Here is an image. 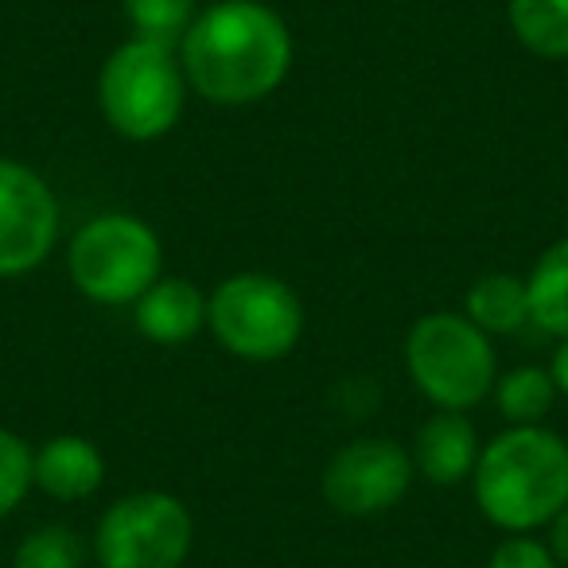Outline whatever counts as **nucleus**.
Returning <instances> with one entry per match:
<instances>
[{
	"label": "nucleus",
	"instance_id": "nucleus-19",
	"mask_svg": "<svg viewBox=\"0 0 568 568\" xmlns=\"http://www.w3.org/2000/svg\"><path fill=\"white\" fill-rule=\"evenodd\" d=\"M36 487V452L17 433L0 428V518H9Z\"/></svg>",
	"mask_w": 568,
	"mask_h": 568
},
{
	"label": "nucleus",
	"instance_id": "nucleus-8",
	"mask_svg": "<svg viewBox=\"0 0 568 568\" xmlns=\"http://www.w3.org/2000/svg\"><path fill=\"white\" fill-rule=\"evenodd\" d=\"M59 237V199L40 172L0 156V276L43 265Z\"/></svg>",
	"mask_w": 568,
	"mask_h": 568
},
{
	"label": "nucleus",
	"instance_id": "nucleus-4",
	"mask_svg": "<svg viewBox=\"0 0 568 568\" xmlns=\"http://www.w3.org/2000/svg\"><path fill=\"white\" fill-rule=\"evenodd\" d=\"M405 366L420 394L452 413L479 405L498 378L487 332L456 312H433L413 324L405 339Z\"/></svg>",
	"mask_w": 568,
	"mask_h": 568
},
{
	"label": "nucleus",
	"instance_id": "nucleus-5",
	"mask_svg": "<svg viewBox=\"0 0 568 568\" xmlns=\"http://www.w3.org/2000/svg\"><path fill=\"white\" fill-rule=\"evenodd\" d=\"M160 237L136 214H98L71 237V281L94 304H129L141 301L160 281Z\"/></svg>",
	"mask_w": 568,
	"mask_h": 568
},
{
	"label": "nucleus",
	"instance_id": "nucleus-16",
	"mask_svg": "<svg viewBox=\"0 0 568 568\" xmlns=\"http://www.w3.org/2000/svg\"><path fill=\"white\" fill-rule=\"evenodd\" d=\"M552 397H557V382H552V374L541 371V366H518V371L503 374L495 389L498 413H503L514 428L537 425V420L552 409Z\"/></svg>",
	"mask_w": 568,
	"mask_h": 568
},
{
	"label": "nucleus",
	"instance_id": "nucleus-17",
	"mask_svg": "<svg viewBox=\"0 0 568 568\" xmlns=\"http://www.w3.org/2000/svg\"><path fill=\"white\" fill-rule=\"evenodd\" d=\"M121 4L141 40H156L168 48H180L191 20L199 17L195 0H121Z\"/></svg>",
	"mask_w": 568,
	"mask_h": 568
},
{
	"label": "nucleus",
	"instance_id": "nucleus-14",
	"mask_svg": "<svg viewBox=\"0 0 568 568\" xmlns=\"http://www.w3.org/2000/svg\"><path fill=\"white\" fill-rule=\"evenodd\" d=\"M529 293V320L541 332L568 339V237L552 242L537 257L534 273L526 281Z\"/></svg>",
	"mask_w": 568,
	"mask_h": 568
},
{
	"label": "nucleus",
	"instance_id": "nucleus-10",
	"mask_svg": "<svg viewBox=\"0 0 568 568\" xmlns=\"http://www.w3.org/2000/svg\"><path fill=\"white\" fill-rule=\"evenodd\" d=\"M136 332L160 347H180L206 327V296L183 276H160L136 301Z\"/></svg>",
	"mask_w": 568,
	"mask_h": 568
},
{
	"label": "nucleus",
	"instance_id": "nucleus-22",
	"mask_svg": "<svg viewBox=\"0 0 568 568\" xmlns=\"http://www.w3.org/2000/svg\"><path fill=\"white\" fill-rule=\"evenodd\" d=\"M549 374H552V382H557V389L568 397V339L557 347V355H552V366H549Z\"/></svg>",
	"mask_w": 568,
	"mask_h": 568
},
{
	"label": "nucleus",
	"instance_id": "nucleus-15",
	"mask_svg": "<svg viewBox=\"0 0 568 568\" xmlns=\"http://www.w3.org/2000/svg\"><path fill=\"white\" fill-rule=\"evenodd\" d=\"M510 28L534 55L568 59V0H510Z\"/></svg>",
	"mask_w": 568,
	"mask_h": 568
},
{
	"label": "nucleus",
	"instance_id": "nucleus-12",
	"mask_svg": "<svg viewBox=\"0 0 568 568\" xmlns=\"http://www.w3.org/2000/svg\"><path fill=\"white\" fill-rule=\"evenodd\" d=\"M479 464V436L464 413H436L417 433V467L428 483H464Z\"/></svg>",
	"mask_w": 568,
	"mask_h": 568
},
{
	"label": "nucleus",
	"instance_id": "nucleus-11",
	"mask_svg": "<svg viewBox=\"0 0 568 568\" xmlns=\"http://www.w3.org/2000/svg\"><path fill=\"white\" fill-rule=\"evenodd\" d=\"M105 479V459L87 436H51L36 452V487L59 503L90 498Z\"/></svg>",
	"mask_w": 568,
	"mask_h": 568
},
{
	"label": "nucleus",
	"instance_id": "nucleus-18",
	"mask_svg": "<svg viewBox=\"0 0 568 568\" xmlns=\"http://www.w3.org/2000/svg\"><path fill=\"white\" fill-rule=\"evenodd\" d=\"M87 565V549H82L79 534L67 526H40L17 545L12 568H82Z\"/></svg>",
	"mask_w": 568,
	"mask_h": 568
},
{
	"label": "nucleus",
	"instance_id": "nucleus-20",
	"mask_svg": "<svg viewBox=\"0 0 568 568\" xmlns=\"http://www.w3.org/2000/svg\"><path fill=\"white\" fill-rule=\"evenodd\" d=\"M487 568H557V557L549 552V545L518 534V537H506V541L495 545Z\"/></svg>",
	"mask_w": 568,
	"mask_h": 568
},
{
	"label": "nucleus",
	"instance_id": "nucleus-13",
	"mask_svg": "<svg viewBox=\"0 0 568 568\" xmlns=\"http://www.w3.org/2000/svg\"><path fill=\"white\" fill-rule=\"evenodd\" d=\"M464 316L487 335H510L529 324V293L526 281L514 273H490L471 284Z\"/></svg>",
	"mask_w": 568,
	"mask_h": 568
},
{
	"label": "nucleus",
	"instance_id": "nucleus-1",
	"mask_svg": "<svg viewBox=\"0 0 568 568\" xmlns=\"http://www.w3.org/2000/svg\"><path fill=\"white\" fill-rule=\"evenodd\" d=\"M180 63L199 98L250 105L284 82L293 67V36L261 0H214L180 40Z\"/></svg>",
	"mask_w": 568,
	"mask_h": 568
},
{
	"label": "nucleus",
	"instance_id": "nucleus-2",
	"mask_svg": "<svg viewBox=\"0 0 568 568\" xmlns=\"http://www.w3.org/2000/svg\"><path fill=\"white\" fill-rule=\"evenodd\" d=\"M471 475L479 510L510 534H529L568 506V444L541 425L495 436Z\"/></svg>",
	"mask_w": 568,
	"mask_h": 568
},
{
	"label": "nucleus",
	"instance_id": "nucleus-3",
	"mask_svg": "<svg viewBox=\"0 0 568 568\" xmlns=\"http://www.w3.org/2000/svg\"><path fill=\"white\" fill-rule=\"evenodd\" d=\"M187 98L180 51L156 40H125L98 74V102L125 141H156L180 121Z\"/></svg>",
	"mask_w": 568,
	"mask_h": 568
},
{
	"label": "nucleus",
	"instance_id": "nucleus-6",
	"mask_svg": "<svg viewBox=\"0 0 568 568\" xmlns=\"http://www.w3.org/2000/svg\"><path fill=\"white\" fill-rule=\"evenodd\" d=\"M206 327L237 358L273 363L296 347L304 332L301 296L268 273H234L206 296Z\"/></svg>",
	"mask_w": 568,
	"mask_h": 568
},
{
	"label": "nucleus",
	"instance_id": "nucleus-21",
	"mask_svg": "<svg viewBox=\"0 0 568 568\" xmlns=\"http://www.w3.org/2000/svg\"><path fill=\"white\" fill-rule=\"evenodd\" d=\"M552 526V534H549V552L557 557V565H565L568 568V506L557 514V518L549 521Z\"/></svg>",
	"mask_w": 568,
	"mask_h": 568
},
{
	"label": "nucleus",
	"instance_id": "nucleus-9",
	"mask_svg": "<svg viewBox=\"0 0 568 568\" xmlns=\"http://www.w3.org/2000/svg\"><path fill=\"white\" fill-rule=\"evenodd\" d=\"M413 459L402 444L366 436L347 448L335 452V459L324 471V498L339 514H382L397 506L409 490Z\"/></svg>",
	"mask_w": 568,
	"mask_h": 568
},
{
	"label": "nucleus",
	"instance_id": "nucleus-7",
	"mask_svg": "<svg viewBox=\"0 0 568 568\" xmlns=\"http://www.w3.org/2000/svg\"><path fill=\"white\" fill-rule=\"evenodd\" d=\"M187 506L168 490H136L102 514L94 552L102 568H180L191 552Z\"/></svg>",
	"mask_w": 568,
	"mask_h": 568
}]
</instances>
